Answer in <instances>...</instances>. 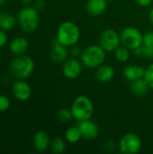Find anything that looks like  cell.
I'll list each match as a JSON object with an SVG mask.
<instances>
[{
    "label": "cell",
    "instance_id": "1",
    "mask_svg": "<svg viewBox=\"0 0 153 154\" xmlns=\"http://www.w3.org/2000/svg\"><path fill=\"white\" fill-rule=\"evenodd\" d=\"M10 69L15 78L25 79L32 74L34 70V62L29 56L18 55L11 61Z\"/></svg>",
    "mask_w": 153,
    "mask_h": 154
},
{
    "label": "cell",
    "instance_id": "2",
    "mask_svg": "<svg viewBox=\"0 0 153 154\" xmlns=\"http://www.w3.org/2000/svg\"><path fill=\"white\" fill-rule=\"evenodd\" d=\"M17 20L23 31L25 32H32L38 28L40 23L38 10L35 7L25 6L19 11Z\"/></svg>",
    "mask_w": 153,
    "mask_h": 154
},
{
    "label": "cell",
    "instance_id": "3",
    "mask_svg": "<svg viewBox=\"0 0 153 154\" xmlns=\"http://www.w3.org/2000/svg\"><path fill=\"white\" fill-rule=\"evenodd\" d=\"M80 32L78 25L72 22L62 23L57 32V39L64 46H73L79 39Z\"/></svg>",
    "mask_w": 153,
    "mask_h": 154
},
{
    "label": "cell",
    "instance_id": "4",
    "mask_svg": "<svg viewBox=\"0 0 153 154\" xmlns=\"http://www.w3.org/2000/svg\"><path fill=\"white\" fill-rule=\"evenodd\" d=\"M81 61L87 68H96L102 65L106 59L105 50L99 45H91L81 52Z\"/></svg>",
    "mask_w": 153,
    "mask_h": 154
},
{
    "label": "cell",
    "instance_id": "5",
    "mask_svg": "<svg viewBox=\"0 0 153 154\" xmlns=\"http://www.w3.org/2000/svg\"><path fill=\"white\" fill-rule=\"evenodd\" d=\"M71 112L73 117L78 121L87 120L92 116L94 112L93 103L88 97L80 96L74 100L71 106Z\"/></svg>",
    "mask_w": 153,
    "mask_h": 154
},
{
    "label": "cell",
    "instance_id": "6",
    "mask_svg": "<svg viewBox=\"0 0 153 154\" xmlns=\"http://www.w3.org/2000/svg\"><path fill=\"white\" fill-rule=\"evenodd\" d=\"M120 38L122 44L132 51L141 47L143 43V35L134 27H126L124 29Z\"/></svg>",
    "mask_w": 153,
    "mask_h": 154
},
{
    "label": "cell",
    "instance_id": "7",
    "mask_svg": "<svg viewBox=\"0 0 153 154\" xmlns=\"http://www.w3.org/2000/svg\"><path fill=\"white\" fill-rule=\"evenodd\" d=\"M141 148H142L141 138L136 134L133 133H129L124 134L119 143V149L122 153L135 154L140 152Z\"/></svg>",
    "mask_w": 153,
    "mask_h": 154
},
{
    "label": "cell",
    "instance_id": "8",
    "mask_svg": "<svg viewBox=\"0 0 153 154\" xmlns=\"http://www.w3.org/2000/svg\"><path fill=\"white\" fill-rule=\"evenodd\" d=\"M121 43V38L113 29H106L99 36L100 46L107 51H115Z\"/></svg>",
    "mask_w": 153,
    "mask_h": 154
},
{
    "label": "cell",
    "instance_id": "9",
    "mask_svg": "<svg viewBox=\"0 0 153 154\" xmlns=\"http://www.w3.org/2000/svg\"><path fill=\"white\" fill-rule=\"evenodd\" d=\"M12 93L16 99L20 101H25L31 97L32 89L27 82L21 79L14 83L12 86Z\"/></svg>",
    "mask_w": 153,
    "mask_h": 154
},
{
    "label": "cell",
    "instance_id": "10",
    "mask_svg": "<svg viewBox=\"0 0 153 154\" xmlns=\"http://www.w3.org/2000/svg\"><path fill=\"white\" fill-rule=\"evenodd\" d=\"M78 127L79 128L81 136L87 140L96 139L99 133V129H98L97 125L94 122L90 121L89 119L79 121Z\"/></svg>",
    "mask_w": 153,
    "mask_h": 154
},
{
    "label": "cell",
    "instance_id": "11",
    "mask_svg": "<svg viewBox=\"0 0 153 154\" xmlns=\"http://www.w3.org/2000/svg\"><path fill=\"white\" fill-rule=\"evenodd\" d=\"M82 70V66L80 61L77 59H69L64 62L62 72L63 75L68 79H76L78 78Z\"/></svg>",
    "mask_w": 153,
    "mask_h": 154
},
{
    "label": "cell",
    "instance_id": "12",
    "mask_svg": "<svg viewBox=\"0 0 153 154\" xmlns=\"http://www.w3.org/2000/svg\"><path fill=\"white\" fill-rule=\"evenodd\" d=\"M50 58L55 63H61L67 58L66 46L62 45L57 38L53 39L51 42Z\"/></svg>",
    "mask_w": 153,
    "mask_h": 154
},
{
    "label": "cell",
    "instance_id": "13",
    "mask_svg": "<svg viewBox=\"0 0 153 154\" xmlns=\"http://www.w3.org/2000/svg\"><path fill=\"white\" fill-rule=\"evenodd\" d=\"M50 137L44 131H38L33 136V146L38 152H44L50 146Z\"/></svg>",
    "mask_w": 153,
    "mask_h": 154
},
{
    "label": "cell",
    "instance_id": "14",
    "mask_svg": "<svg viewBox=\"0 0 153 154\" xmlns=\"http://www.w3.org/2000/svg\"><path fill=\"white\" fill-rule=\"evenodd\" d=\"M29 48V42L24 37H15L9 45L12 53L15 55H22Z\"/></svg>",
    "mask_w": 153,
    "mask_h": 154
},
{
    "label": "cell",
    "instance_id": "15",
    "mask_svg": "<svg viewBox=\"0 0 153 154\" xmlns=\"http://www.w3.org/2000/svg\"><path fill=\"white\" fill-rule=\"evenodd\" d=\"M144 75H145V69L142 66L130 65L126 67L124 70V78L131 82L138 79L144 78Z\"/></svg>",
    "mask_w": 153,
    "mask_h": 154
},
{
    "label": "cell",
    "instance_id": "16",
    "mask_svg": "<svg viewBox=\"0 0 153 154\" xmlns=\"http://www.w3.org/2000/svg\"><path fill=\"white\" fill-rule=\"evenodd\" d=\"M107 6L106 0H88L87 4V10L91 15H99L105 12Z\"/></svg>",
    "mask_w": 153,
    "mask_h": 154
},
{
    "label": "cell",
    "instance_id": "17",
    "mask_svg": "<svg viewBox=\"0 0 153 154\" xmlns=\"http://www.w3.org/2000/svg\"><path fill=\"white\" fill-rule=\"evenodd\" d=\"M115 76V70L111 66L103 65L99 66L96 72V78L99 82L106 83L109 82Z\"/></svg>",
    "mask_w": 153,
    "mask_h": 154
},
{
    "label": "cell",
    "instance_id": "18",
    "mask_svg": "<svg viewBox=\"0 0 153 154\" xmlns=\"http://www.w3.org/2000/svg\"><path fill=\"white\" fill-rule=\"evenodd\" d=\"M149 88L150 87L144 78H141L136 80H133L132 81L131 84V89L133 93L137 97H143L144 95H146Z\"/></svg>",
    "mask_w": 153,
    "mask_h": 154
},
{
    "label": "cell",
    "instance_id": "19",
    "mask_svg": "<svg viewBox=\"0 0 153 154\" xmlns=\"http://www.w3.org/2000/svg\"><path fill=\"white\" fill-rule=\"evenodd\" d=\"M15 17L6 12L0 13V29L4 31H9L13 29L15 25Z\"/></svg>",
    "mask_w": 153,
    "mask_h": 154
},
{
    "label": "cell",
    "instance_id": "20",
    "mask_svg": "<svg viewBox=\"0 0 153 154\" xmlns=\"http://www.w3.org/2000/svg\"><path fill=\"white\" fill-rule=\"evenodd\" d=\"M81 133L79 131V128L77 127H69V129H67L66 133H65V138L69 143H78L80 138H81Z\"/></svg>",
    "mask_w": 153,
    "mask_h": 154
},
{
    "label": "cell",
    "instance_id": "21",
    "mask_svg": "<svg viewBox=\"0 0 153 154\" xmlns=\"http://www.w3.org/2000/svg\"><path fill=\"white\" fill-rule=\"evenodd\" d=\"M115 55L116 57V59L119 61L124 62L127 61L130 58V52H129V49L126 48L125 46L123 45V47H118L115 51Z\"/></svg>",
    "mask_w": 153,
    "mask_h": 154
},
{
    "label": "cell",
    "instance_id": "22",
    "mask_svg": "<svg viewBox=\"0 0 153 154\" xmlns=\"http://www.w3.org/2000/svg\"><path fill=\"white\" fill-rule=\"evenodd\" d=\"M51 150L55 153H62L66 150V143L61 138H55L51 143Z\"/></svg>",
    "mask_w": 153,
    "mask_h": 154
},
{
    "label": "cell",
    "instance_id": "23",
    "mask_svg": "<svg viewBox=\"0 0 153 154\" xmlns=\"http://www.w3.org/2000/svg\"><path fill=\"white\" fill-rule=\"evenodd\" d=\"M73 117L71 109H68V108H62L59 111V119L61 122H69L71 118Z\"/></svg>",
    "mask_w": 153,
    "mask_h": 154
},
{
    "label": "cell",
    "instance_id": "24",
    "mask_svg": "<svg viewBox=\"0 0 153 154\" xmlns=\"http://www.w3.org/2000/svg\"><path fill=\"white\" fill-rule=\"evenodd\" d=\"M144 79L147 81L150 88H153V63H151L146 69H145V75Z\"/></svg>",
    "mask_w": 153,
    "mask_h": 154
},
{
    "label": "cell",
    "instance_id": "25",
    "mask_svg": "<svg viewBox=\"0 0 153 154\" xmlns=\"http://www.w3.org/2000/svg\"><path fill=\"white\" fill-rule=\"evenodd\" d=\"M10 100L7 97L0 95V112H5L10 107Z\"/></svg>",
    "mask_w": 153,
    "mask_h": 154
},
{
    "label": "cell",
    "instance_id": "26",
    "mask_svg": "<svg viewBox=\"0 0 153 154\" xmlns=\"http://www.w3.org/2000/svg\"><path fill=\"white\" fill-rule=\"evenodd\" d=\"M142 51L143 56L147 58H153V45H147L142 43Z\"/></svg>",
    "mask_w": 153,
    "mask_h": 154
},
{
    "label": "cell",
    "instance_id": "27",
    "mask_svg": "<svg viewBox=\"0 0 153 154\" xmlns=\"http://www.w3.org/2000/svg\"><path fill=\"white\" fill-rule=\"evenodd\" d=\"M143 44L153 45V32L150 31L143 35Z\"/></svg>",
    "mask_w": 153,
    "mask_h": 154
},
{
    "label": "cell",
    "instance_id": "28",
    "mask_svg": "<svg viewBox=\"0 0 153 154\" xmlns=\"http://www.w3.org/2000/svg\"><path fill=\"white\" fill-rule=\"evenodd\" d=\"M7 42V35L4 30L0 29V48L5 46Z\"/></svg>",
    "mask_w": 153,
    "mask_h": 154
},
{
    "label": "cell",
    "instance_id": "29",
    "mask_svg": "<svg viewBox=\"0 0 153 154\" xmlns=\"http://www.w3.org/2000/svg\"><path fill=\"white\" fill-rule=\"evenodd\" d=\"M45 7V1L44 0H36L35 1V8L37 10H42Z\"/></svg>",
    "mask_w": 153,
    "mask_h": 154
},
{
    "label": "cell",
    "instance_id": "30",
    "mask_svg": "<svg viewBox=\"0 0 153 154\" xmlns=\"http://www.w3.org/2000/svg\"><path fill=\"white\" fill-rule=\"evenodd\" d=\"M136 1L142 6H147V5H150L152 3L153 0H136Z\"/></svg>",
    "mask_w": 153,
    "mask_h": 154
},
{
    "label": "cell",
    "instance_id": "31",
    "mask_svg": "<svg viewBox=\"0 0 153 154\" xmlns=\"http://www.w3.org/2000/svg\"><path fill=\"white\" fill-rule=\"evenodd\" d=\"M106 149L109 151V152H111L112 150H111V147H115V143L113 142V141H108L106 143Z\"/></svg>",
    "mask_w": 153,
    "mask_h": 154
},
{
    "label": "cell",
    "instance_id": "32",
    "mask_svg": "<svg viewBox=\"0 0 153 154\" xmlns=\"http://www.w3.org/2000/svg\"><path fill=\"white\" fill-rule=\"evenodd\" d=\"M80 53V51H79V49L78 48V47H73V49L71 50V54L73 55V56H78V54Z\"/></svg>",
    "mask_w": 153,
    "mask_h": 154
},
{
    "label": "cell",
    "instance_id": "33",
    "mask_svg": "<svg viewBox=\"0 0 153 154\" xmlns=\"http://www.w3.org/2000/svg\"><path fill=\"white\" fill-rule=\"evenodd\" d=\"M33 0H21V2L24 5H30L31 3H32Z\"/></svg>",
    "mask_w": 153,
    "mask_h": 154
},
{
    "label": "cell",
    "instance_id": "34",
    "mask_svg": "<svg viewBox=\"0 0 153 154\" xmlns=\"http://www.w3.org/2000/svg\"><path fill=\"white\" fill-rule=\"evenodd\" d=\"M149 17H150V20H151V23H152V24H153V8H152V9H151V11L150 12Z\"/></svg>",
    "mask_w": 153,
    "mask_h": 154
},
{
    "label": "cell",
    "instance_id": "35",
    "mask_svg": "<svg viewBox=\"0 0 153 154\" xmlns=\"http://www.w3.org/2000/svg\"><path fill=\"white\" fill-rule=\"evenodd\" d=\"M6 1H7V0H0V6L3 5H5V4L6 3Z\"/></svg>",
    "mask_w": 153,
    "mask_h": 154
}]
</instances>
